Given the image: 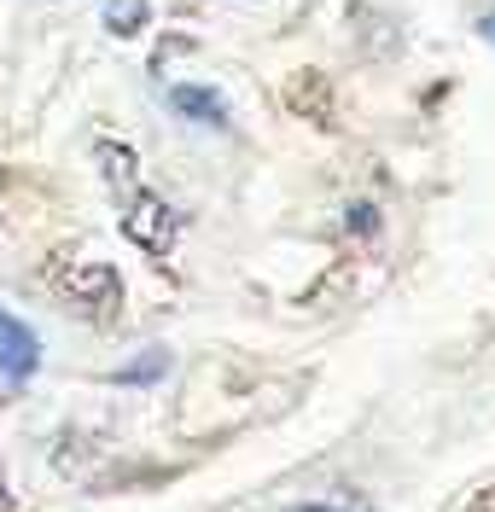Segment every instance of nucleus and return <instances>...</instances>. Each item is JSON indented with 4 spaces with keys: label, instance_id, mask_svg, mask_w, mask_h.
I'll use <instances>...</instances> for the list:
<instances>
[{
    "label": "nucleus",
    "instance_id": "f257e3e1",
    "mask_svg": "<svg viewBox=\"0 0 495 512\" xmlns=\"http://www.w3.org/2000/svg\"><path fill=\"white\" fill-rule=\"evenodd\" d=\"M99 163H105V181L111 187H123V233H129L140 251L152 256H169V245H175V210H169L158 192H146L140 181H134V152L129 146H99Z\"/></svg>",
    "mask_w": 495,
    "mask_h": 512
},
{
    "label": "nucleus",
    "instance_id": "f03ea898",
    "mask_svg": "<svg viewBox=\"0 0 495 512\" xmlns=\"http://www.w3.org/2000/svg\"><path fill=\"white\" fill-rule=\"evenodd\" d=\"M41 373V332L0 309V402H18Z\"/></svg>",
    "mask_w": 495,
    "mask_h": 512
},
{
    "label": "nucleus",
    "instance_id": "7ed1b4c3",
    "mask_svg": "<svg viewBox=\"0 0 495 512\" xmlns=\"http://www.w3.org/2000/svg\"><path fill=\"white\" fill-rule=\"evenodd\" d=\"M70 297H82L88 309H111L117 297H123V286H117V274L105 268V262H88V268H70Z\"/></svg>",
    "mask_w": 495,
    "mask_h": 512
},
{
    "label": "nucleus",
    "instance_id": "20e7f679",
    "mask_svg": "<svg viewBox=\"0 0 495 512\" xmlns=\"http://www.w3.org/2000/svg\"><path fill=\"white\" fill-rule=\"evenodd\" d=\"M169 105H175L181 117L204 123V128H228V105H222V94H210V88H193V82H181V88H169Z\"/></svg>",
    "mask_w": 495,
    "mask_h": 512
},
{
    "label": "nucleus",
    "instance_id": "39448f33",
    "mask_svg": "<svg viewBox=\"0 0 495 512\" xmlns=\"http://www.w3.org/2000/svg\"><path fill=\"white\" fill-rule=\"evenodd\" d=\"M99 18H105V30L111 35H140L146 30V18H152V6L146 0H99Z\"/></svg>",
    "mask_w": 495,
    "mask_h": 512
},
{
    "label": "nucleus",
    "instance_id": "423d86ee",
    "mask_svg": "<svg viewBox=\"0 0 495 512\" xmlns=\"http://www.w3.org/2000/svg\"><path fill=\"white\" fill-rule=\"evenodd\" d=\"M164 373V350H146V361H134V367H123L117 379L123 384H140V379H158Z\"/></svg>",
    "mask_w": 495,
    "mask_h": 512
},
{
    "label": "nucleus",
    "instance_id": "0eeeda50",
    "mask_svg": "<svg viewBox=\"0 0 495 512\" xmlns=\"http://www.w3.org/2000/svg\"><path fill=\"white\" fill-rule=\"evenodd\" d=\"M286 512H373V507L356 501V495H344V501H303V507H286Z\"/></svg>",
    "mask_w": 495,
    "mask_h": 512
},
{
    "label": "nucleus",
    "instance_id": "6e6552de",
    "mask_svg": "<svg viewBox=\"0 0 495 512\" xmlns=\"http://www.w3.org/2000/svg\"><path fill=\"white\" fill-rule=\"evenodd\" d=\"M484 35H490V41H495V18H490V24H484Z\"/></svg>",
    "mask_w": 495,
    "mask_h": 512
},
{
    "label": "nucleus",
    "instance_id": "1a4fd4ad",
    "mask_svg": "<svg viewBox=\"0 0 495 512\" xmlns=\"http://www.w3.org/2000/svg\"><path fill=\"white\" fill-rule=\"evenodd\" d=\"M6 507H12V501H6V489H0V512H6Z\"/></svg>",
    "mask_w": 495,
    "mask_h": 512
}]
</instances>
